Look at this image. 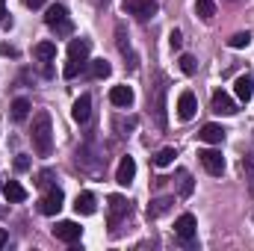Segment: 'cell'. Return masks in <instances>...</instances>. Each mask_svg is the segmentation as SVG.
Wrapping results in <instances>:
<instances>
[{
    "mask_svg": "<svg viewBox=\"0 0 254 251\" xmlns=\"http://www.w3.org/2000/svg\"><path fill=\"white\" fill-rule=\"evenodd\" d=\"M30 139H33V148H36L39 157H51L54 154V122H51V113L48 110L36 113Z\"/></svg>",
    "mask_w": 254,
    "mask_h": 251,
    "instance_id": "cell-1",
    "label": "cell"
},
{
    "mask_svg": "<svg viewBox=\"0 0 254 251\" xmlns=\"http://www.w3.org/2000/svg\"><path fill=\"white\" fill-rule=\"evenodd\" d=\"M45 24H48V27H51L57 36H71V30H74V24H71V18H68V9H65L63 3H54V6H48Z\"/></svg>",
    "mask_w": 254,
    "mask_h": 251,
    "instance_id": "cell-2",
    "label": "cell"
},
{
    "mask_svg": "<svg viewBox=\"0 0 254 251\" xmlns=\"http://www.w3.org/2000/svg\"><path fill=\"white\" fill-rule=\"evenodd\" d=\"M63 189L60 187H48V192L42 195V201H39V213H45V216H57L60 210H63Z\"/></svg>",
    "mask_w": 254,
    "mask_h": 251,
    "instance_id": "cell-3",
    "label": "cell"
},
{
    "mask_svg": "<svg viewBox=\"0 0 254 251\" xmlns=\"http://www.w3.org/2000/svg\"><path fill=\"white\" fill-rule=\"evenodd\" d=\"M198 160H201V166L207 169V175H213V178H222V172H225V157H222L219 151H213V148H204V151H198Z\"/></svg>",
    "mask_w": 254,
    "mask_h": 251,
    "instance_id": "cell-4",
    "label": "cell"
},
{
    "mask_svg": "<svg viewBox=\"0 0 254 251\" xmlns=\"http://www.w3.org/2000/svg\"><path fill=\"white\" fill-rule=\"evenodd\" d=\"M195 216L192 213H184V216H178V222H175V234H178V240L184 243V246H192L195 243Z\"/></svg>",
    "mask_w": 254,
    "mask_h": 251,
    "instance_id": "cell-5",
    "label": "cell"
},
{
    "mask_svg": "<svg viewBox=\"0 0 254 251\" xmlns=\"http://www.w3.org/2000/svg\"><path fill=\"white\" fill-rule=\"evenodd\" d=\"M125 9L130 15H136L139 21H148V18H154L157 3H154V0H125Z\"/></svg>",
    "mask_w": 254,
    "mask_h": 251,
    "instance_id": "cell-6",
    "label": "cell"
},
{
    "mask_svg": "<svg viewBox=\"0 0 254 251\" xmlns=\"http://www.w3.org/2000/svg\"><path fill=\"white\" fill-rule=\"evenodd\" d=\"M125 216H127V201L122 198V195H113V198H110V216H107L110 231H116V228L122 225Z\"/></svg>",
    "mask_w": 254,
    "mask_h": 251,
    "instance_id": "cell-7",
    "label": "cell"
},
{
    "mask_svg": "<svg viewBox=\"0 0 254 251\" xmlns=\"http://www.w3.org/2000/svg\"><path fill=\"white\" fill-rule=\"evenodd\" d=\"M195 110H198L195 95H192L190 89L181 92V98H178V119H181V122H192V119H195Z\"/></svg>",
    "mask_w": 254,
    "mask_h": 251,
    "instance_id": "cell-8",
    "label": "cell"
},
{
    "mask_svg": "<svg viewBox=\"0 0 254 251\" xmlns=\"http://www.w3.org/2000/svg\"><path fill=\"white\" fill-rule=\"evenodd\" d=\"M54 237H57V240H63V243H77V240L83 237V228H80L77 222H57Z\"/></svg>",
    "mask_w": 254,
    "mask_h": 251,
    "instance_id": "cell-9",
    "label": "cell"
},
{
    "mask_svg": "<svg viewBox=\"0 0 254 251\" xmlns=\"http://www.w3.org/2000/svg\"><path fill=\"white\" fill-rule=\"evenodd\" d=\"M166 80H160L157 92H154V116H157V127L166 130Z\"/></svg>",
    "mask_w": 254,
    "mask_h": 251,
    "instance_id": "cell-10",
    "label": "cell"
},
{
    "mask_svg": "<svg viewBox=\"0 0 254 251\" xmlns=\"http://www.w3.org/2000/svg\"><path fill=\"white\" fill-rule=\"evenodd\" d=\"M89 116H92V95H80V98L74 101V107H71V119H74L77 125H86Z\"/></svg>",
    "mask_w": 254,
    "mask_h": 251,
    "instance_id": "cell-11",
    "label": "cell"
},
{
    "mask_svg": "<svg viewBox=\"0 0 254 251\" xmlns=\"http://www.w3.org/2000/svg\"><path fill=\"white\" fill-rule=\"evenodd\" d=\"M213 113H219V116H234L237 113V104H234V98L228 95V92H213Z\"/></svg>",
    "mask_w": 254,
    "mask_h": 251,
    "instance_id": "cell-12",
    "label": "cell"
},
{
    "mask_svg": "<svg viewBox=\"0 0 254 251\" xmlns=\"http://www.w3.org/2000/svg\"><path fill=\"white\" fill-rule=\"evenodd\" d=\"M133 178H136V160H133V157H122V163H119V169H116V181H119L122 187H130Z\"/></svg>",
    "mask_w": 254,
    "mask_h": 251,
    "instance_id": "cell-13",
    "label": "cell"
},
{
    "mask_svg": "<svg viewBox=\"0 0 254 251\" xmlns=\"http://www.w3.org/2000/svg\"><path fill=\"white\" fill-rule=\"evenodd\" d=\"M89 51H92V42H89V39H71V45H68V60L89 63Z\"/></svg>",
    "mask_w": 254,
    "mask_h": 251,
    "instance_id": "cell-14",
    "label": "cell"
},
{
    "mask_svg": "<svg viewBox=\"0 0 254 251\" xmlns=\"http://www.w3.org/2000/svg\"><path fill=\"white\" fill-rule=\"evenodd\" d=\"M110 104L127 110V107L133 104V89H130V86H113V89H110Z\"/></svg>",
    "mask_w": 254,
    "mask_h": 251,
    "instance_id": "cell-15",
    "label": "cell"
},
{
    "mask_svg": "<svg viewBox=\"0 0 254 251\" xmlns=\"http://www.w3.org/2000/svg\"><path fill=\"white\" fill-rule=\"evenodd\" d=\"M74 210H77L80 216H92V213L98 210L95 195H92V192H80V195H77V201H74Z\"/></svg>",
    "mask_w": 254,
    "mask_h": 251,
    "instance_id": "cell-16",
    "label": "cell"
},
{
    "mask_svg": "<svg viewBox=\"0 0 254 251\" xmlns=\"http://www.w3.org/2000/svg\"><path fill=\"white\" fill-rule=\"evenodd\" d=\"M172 204H175V198H172V195L154 198V201L148 204V219H160L163 213H169V210H172Z\"/></svg>",
    "mask_w": 254,
    "mask_h": 251,
    "instance_id": "cell-17",
    "label": "cell"
},
{
    "mask_svg": "<svg viewBox=\"0 0 254 251\" xmlns=\"http://www.w3.org/2000/svg\"><path fill=\"white\" fill-rule=\"evenodd\" d=\"M234 92H237V98H240L243 104H249V101H252V95H254V80L249 77V74H243V77L234 83Z\"/></svg>",
    "mask_w": 254,
    "mask_h": 251,
    "instance_id": "cell-18",
    "label": "cell"
},
{
    "mask_svg": "<svg viewBox=\"0 0 254 251\" xmlns=\"http://www.w3.org/2000/svg\"><path fill=\"white\" fill-rule=\"evenodd\" d=\"M201 142H207V145H222V139H225V130L219 125H204L201 127Z\"/></svg>",
    "mask_w": 254,
    "mask_h": 251,
    "instance_id": "cell-19",
    "label": "cell"
},
{
    "mask_svg": "<svg viewBox=\"0 0 254 251\" xmlns=\"http://www.w3.org/2000/svg\"><path fill=\"white\" fill-rule=\"evenodd\" d=\"M3 192H6V201H9V204H21V201H27V189L21 187L18 181H9V184L3 187Z\"/></svg>",
    "mask_w": 254,
    "mask_h": 251,
    "instance_id": "cell-20",
    "label": "cell"
},
{
    "mask_svg": "<svg viewBox=\"0 0 254 251\" xmlns=\"http://www.w3.org/2000/svg\"><path fill=\"white\" fill-rule=\"evenodd\" d=\"M33 54H36V60L51 63V60H57V45H54V42H39V45L33 48Z\"/></svg>",
    "mask_w": 254,
    "mask_h": 251,
    "instance_id": "cell-21",
    "label": "cell"
},
{
    "mask_svg": "<svg viewBox=\"0 0 254 251\" xmlns=\"http://www.w3.org/2000/svg\"><path fill=\"white\" fill-rule=\"evenodd\" d=\"M89 74H92L95 80H104V77L113 74V65L107 63V60H92V63H89Z\"/></svg>",
    "mask_w": 254,
    "mask_h": 251,
    "instance_id": "cell-22",
    "label": "cell"
},
{
    "mask_svg": "<svg viewBox=\"0 0 254 251\" xmlns=\"http://www.w3.org/2000/svg\"><path fill=\"white\" fill-rule=\"evenodd\" d=\"M195 12L201 21H213L216 15V0H195Z\"/></svg>",
    "mask_w": 254,
    "mask_h": 251,
    "instance_id": "cell-23",
    "label": "cell"
},
{
    "mask_svg": "<svg viewBox=\"0 0 254 251\" xmlns=\"http://www.w3.org/2000/svg\"><path fill=\"white\" fill-rule=\"evenodd\" d=\"M27 116H30V101L27 98H15L12 101V119L15 122H24Z\"/></svg>",
    "mask_w": 254,
    "mask_h": 251,
    "instance_id": "cell-24",
    "label": "cell"
},
{
    "mask_svg": "<svg viewBox=\"0 0 254 251\" xmlns=\"http://www.w3.org/2000/svg\"><path fill=\"white\" fill-rule=\"evenodd\" d=\"M243 178L249 184V192L254 195V154L252 157H243Z\"/></svg>",
    "mask_w": 254,
    "mask_h": 251,
    "instance_id": "cell-25",
    "label": "cell"
},
{
    "mask_svg": "<svg viewBox=\"0 0 254 251\" xmlns=\"http://www.w3.org/2000/svg\"><path fill=\"white\" fill-rule=\"evenodd\" d=\"M175 157H178V151H175V148H163V151L154 157V166L166 169V166H172V163H175Z\"/></svg>",
    "mask_w": 254,
    "mask_h": 251,
    "instance_id": "cell-26",
    "label": "cell"
},
{
    "mask_svg": "<svg viewBox=\"0 0 254 251\" xmlns=\"http://www.w3.org/2000/svg\"><path fill=\"white\" fill-rule=\"evenodd\" d=\"M228 45H231L234 51H240V48H249V45H252V33H234V36L228 39Z\"/></svg>",
    "mask_w": 254,
    "mask_h": 251,
    "instance_id": "cell-27",
    "label": "cell"
},
{
    "mask_svg": "<svg viewBox=\"0 0 254 251\" xmlns=\"http://www.w3.org/2000/svg\"><path fill=\"white\" fill-rule=\"evenodd\" d=\"M116 39H119V51H122V54H130V42H127V33H125V24H119V27H116ZM130 57H133V54H130ZM133 60H136V57H133Z\"/></svg>",
    "mask_w": 254,
    "mask_h": 251,
    "instance_id": "cell-28",
    "label": "cell"
},
{
    "mask_svg": "<svg viewBox=\"0 0 254 251\" xmlns=\"http://www.w3.org/2000/svg\"><path fill=\"white\" fill-rule=\"evenodd\" d=\"M86 65L89 63H80V60H68V65H65V77H68V80H71V77H77V74H83V71H86Z\"/></svg>",
    "mask_w": 254,
    "mask_h": 251,
    "instance_id": "cell-29",
    "label": "cell"
},
{
    "mask_svg": "<svg viewBox=\"0 0 254 251\" xmlns=\"http://www.w3.org/2000/svg\"><path fill=\"white\" fill-rule=\"evenodd\" d=\"M181 71H184V74H195V71H198V60H195L192 54H184V57H181Z\"/></svg>",
    "mask_w": 254,
    "mask_h": 251,
    "instance_id": "cell-30",
    "label": "cell"
},
{
    "mask_svg": "<svg viewBox=\"0 0 254 251\" xmlns=\"http://www.w3.org/2000/svg\"><path fill=\"white\" fill-rule=\"evenodd\" d=\"M181 195H184V198H190V195H192V178H190V172H181Z\"/></svg>",
    "mask_w": 254,
    "mask_h": 251,
    "instance_id": "cell-31",
    "label": "cell"
},
{
    "mask_svg": "<svg viewBox=\"0 0 254 251\" xmlns=\"http://www.w3.org/2000/svg\"><path fill=\"white\" fill-rule=\"evenodd\" d=\"M133 127H136V119H116V130H119V133H122V136H125V130H133Z\"/></svg>",
    "mask_w": 254,
    "mask_h": 251,
    "instance_id": "cell-32",
    "label": "cell"
},
{
    "mask_svg": "<svg viewBox=\"0 0 254 251\" xmlns=\"http://www.w3.org/2000/svg\"><path fill=\"white\" fill-rule=\"evenodd\" d=\"M169 45H172L175 51H181V45H184V36H181V30H172V33H169Z\"/></svg>",
    "mask_w": 254,
    "mask_h": 251,
    "instance_id": "cell-33",
    "label": "cell"
},
{
    "mask_svg": "<svg viewBox=\"0 0 254 251\" xmlns=\"http://www.w3.org/2000/svg\"><path fill=\"white\" fill-rule=\"evenodd\" d=\"M15 169H18V172H27V169H30V157L18 154V157H15Z\"/></svg>",
    "mask_w": 254,
    "mask_h": 251,
    "instance_id": "cell-34",
    "label": "cell"
},
{
    "mask_svg": "<svg viewBox=\"0 0 254 251\" xmlns=\"http://www.w3.org/2000/svg\"><path fill=\"white\" fill-rule=\"evenodd\" d=\"M51 181H54V175H51V172H42L36 184H39V187H42V189H48V187H51Z\"/></svg>",
    "mask_w": 254,
    "mask_h": 251,
    "instance_id": "cell-35",
    "label": "cell"
},
{
    "mask_svg": "<svg viewBox=\"0 0 254 251\" xmlns=\"http://www.w3.org/2000/svg\"><path fill=\"white\" fill-rule=\"evenodd\" d=\"M24 3H27L30 9H39V6H45V0H24Z\"/></svg>",
    "mask_w": 254,
    "mask_h": 251,
    "instance_id": "cell-36",
    "label": "cell"
},
{
    "mask_svg": "<svg viewBox=\"0 0 254 251\" xmlns=\"http://www.w3.org/2000/svg\"><path fill=\"white\" fill-rule=\"evenodd\" d=\"M6 240H9V234H6V231H3V228H0V249H3V246H6Z\"/></svg>",
    "mask_w": 254,
    "mask_h": 251,
    "instance_id": "cell-37",
    "label": "cell"
},
{
    "mask_svg": "<svg viewBox=\"0 0 254 251\" xmlns=\"http://www.w3.org/2000/svg\"><path fill=\"white\" fill-rule=\"evenodd\" d=\"M0 21L6 24V6H3V0H0Z\"/></svg>",
    "mask_w": 254,
    "mask_h": 251,
    "instance_id": "cell-38",
    "label": "cell"
},
{
    "mask_svg": "<svg viewBox=\"0 0 254 251\" xmlns=\"http://www.w3.org/2000/svg\"><path fill=\"white\" fill-rule=\"evenodd\" d=\"M98 3H107V0H98Z\"/></svg>",
    "mask_w": 254,
    "mask_h": 251,
    "instance_id": "cell-39",
    "label": "cell"
},
{
    "mask_svg": "<svg viewBox=\"0 0 254 251\" xmlns=\"http://www.w3.org/2000/svg\"><path fill=\"white\" fill-rule=\"evenodd\" d=\"M0 189H3V184H0Z\"/></svg>",
    "mask_w": 254,
    "mask_h": 251,
    "instance_id": "cell-40",
    "label": "cell"
}]
</instances>
